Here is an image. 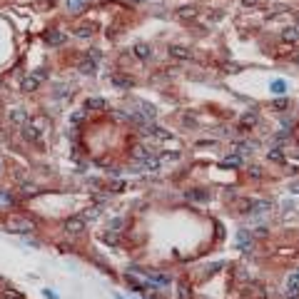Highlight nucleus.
Listing matches in <instances>:
<instances>
[{
  "mask_svg": "<svg viewBox=\"0 0 299 299\" xmlns=\"http://www.w3.org/2000/svg\"><path fill=\"white\" fill-rule=\"evenodd\" d=\"M48 80V73H45V68H37V70H33L25 80H23V85H20V88H23V93H35L37 88L42 82Z\"/></svg>",
  "mask_w": 299,
  "mask_h": 299,
  "instance_id": "nucleus-1",
  "label": "nucleus"
},
{
  "mask_svg": "<svg viewBox=\"0 0 299 299\" xmlns=\"http://www.w3.org/2000/svg\"><path fill=\"white\" fill-rule=\"evenodd\" d=\"M33 229H35V222L28 217H10V222H8V232H13V234H30Z\"/></svg>",
  "mask_w": 299,
  "mask_h": 299,
  "instance_id": "nucleus-2",
  "label": "nucleus"
},
{
  "mask_svg": "<svg viewBox=\"0 0 299 299\" xmlns=\"http://www.w3.org/2000/svg\"><path fill=\"white\" fill-rule=\"evenodd\" d=\"M142 135H145L147 140H155V142L169 140V130H165V127H160V125H155V122H147V125L142 127Z\"/></svg>",
  "mask_w": 299,
  "mask_h": 299,
  "instance_id": "nucleus-3",
  "label": "nucleus"
},
{
  "mask_svg": "<svg viewBox=\"0 0 299 299\" xmlns=\"http://www.w3.org/2000/svg\"><path fill=\"white\" fill-rule=\"evenodd\" d=\"M62 229H65L68 234H73V237H77V234H82L85 229H88V220L80 217V215L68 217V220H65V224H62Z\"/></svg>",
  "mask_w": 299,
  "mask_h": 299,
  "instance_id": "nucleus-4",
  "label": "nucleus"
},
{
  "mask_svg": "<svg viewBox=\"0 0 299 299\" xmlns=\"http://www.w3.org/2000/svg\"><path fill=\"white\" fill-rule=\"evenodd\" d=\"M20 130H23V137L30 142V145H42V130L40 127L30 120V122H25L23 127H20Z\"/></svg>",
  "mask_w": 299,
  "mask_h": 299,
  "instance_id": "nucleus-5",
  "label": "nucleus"
},
{
  "mask_svg": "<svg viewBox=\"0 0 299 299\" xmlns=\"http://www.w3.org/2000/svg\"><path fill=\"white\" fill-rule=\"evenodd\" d=\"M167 55L172 57V60H180V62L192 60V50L185 48V45H169V48H167Z\"/></svg>",
  "mask_w": 299,
  "mask_h": 299,
  "instance_id": "nucleus-6",
  "label": "nucleus"
},
{
  "mask_svg": "<svg viewBox=\"0 0 299 299\" xmlns=\"http://www.w3.org/2000/svg\"><path fill=\"white\" fill-rule=\"evenodd\" d=\"M135 169H145V172H157V169H162V160H160L157 155H152V157H147V160L137 162Z\"/></svg>",
  "mask_w": 299,
  "mask_h": 299,
  "instance_id": "nucleus-7",
  "label": "nucleus"
},
{
  "mask_svg": "<svg viewBox=\"0 0 299 299\" xmlns=\"http://www.w3.org/2000/svg\"><path fill=\"white\" fill-rule=\"evenodd\" d=\"M280 37H282V42H287V45H294V42H299V30H297V25H287V28H282Z\"/></svg>",
  "mask_w": 299,
  "mask_h": 299,
  "instance_id": "nucleus-8",
  "label": "nucleus"
},
{
  "mask_svg": "<svg viewBox=\"0 0 299 299\" xmlns=\"http://www.w3.org/2000/svg\"><path fill=\"white\" fill-rule=\"evenodd\" d=\"M45 42H48L50 48L65 45V33H62V30H50V33H45Z\"/></svg>",
  "mask_w": 299,
  "mask_h": 299,
  "instance_id": "nucleus-9",
  "label": "nucleus"
},
{
  "mask_svg": "<svg viewBox=\"0 0 299 299\" xmlns=\"http://www.w3.org/2000/svg\"><path fill=\"white\" fill-rule=\"evenodd\" d=\"M229 152L240 155V157L244 160V157H252V152H254V150H252V145H249V142H232Z\"/></svg>",
  "mask_w": 299,
  "mask_h": 299,
  "instance_id": "nucleus-10",
  "label": "nucleus"
},
{
  "mask_svg": "<svg viewBox=\"0 0 299 299\" xmlns=\"http://www.w3.org/2000/svg\"><path fill=\"white\" fill-rule=\"evenodd\" d=\"M152 155H157V150H155L152 145H135V157H137V162L152 157Z\"/></svg>",
  "mask_w": 299,
  "mask_h": 299,
  "instance_id": "nucleus-11",
  "label": "nucleus"
},
{
  "mask_svg": "<svg viewBox=\"0 0 299 299\" xmlns=\"http://www.w3.org/2000/svg\"><path fill=\"white\" fill-rule=\"evenodd\" d=\"M105 108H108V102H105L102 97H88V100H85V110H88V112H100Z\"/></svg>",
  "mask_w": 299,
  "mask_h": 299,
  "instance_id": "nucleus-12",
  "label": "nucleus"
},
{
  "mask_svg": "<svg viewBox=\"0 0 299 299\" xmlns=\"http://www.w3.org/2000/svg\"><path fill=\"white\" fill-rule=\"evenodd\" d=\"M132 55L137 60H150V57H152V48H150L147 42H137V45L132 48Z\"/></svg>",
  "mask_w": 299,
  "mask_h": 299,
  "instance_id": "nucleus-13",
  "label": "nucleus"
},
{
  "mask_svg": "<svg viewBox=\"0 0 299 299\" xmlns=\"http://www.w3.org/2000/svg\"><path fill=\"white\" fill-rule=\"evenodd\" d=\"M257 122H260V115L254 112V110H249V112H244V115H242V120H240V130L244 132L247 127H254Z\"/></svg>",
  "mask_w": 299,
  "mask_h": 299,
  "instance_id": "nucleus-14",
  "label": "nucleus"
},
{
  "mask_svg": "<svg viewBox=\"0 0 299 299\" xmlns=\"http://www.w3.org/2000/svg\"><path fill=\"white\" fill-rule=\"evenodd\" d=\"M147 122H155V117H157V110H155V105H147V102H140V110H137Z\"/></svg>",
  "mask_w": 299,
  "mask_h": 299,
  "instance_id": "nucleus-15",
  "label": "nucleus"
},
{
  "mask_svg": "<svg viewBox=\"0 0 299 299\" xmlns=\"http://www.w3.org/2000/svg\"><path fill=\"white\" fill-rule=\"evenodd\" d=\"M267 160L282 165V162L287 160V157H284V150H282V147H269V150H267Z\"/></svg>",
  "mask_w": 299,
  "mask_h": 299,
  "instance_id": "nucleus-16",
  "label": "nucleus"
},
{
  "mask_svg": "<svg viewBox=\"0 0 299 299\" xmlns=\"http://www.w3.org/2000/svg\"><path fill=\"white\" fill-rule=\"evenodd\" d=\"M8 120H10L13 125H20V127H23V125H25V112H23V108H13V110L8 112Z\"/></svg>",
  "mask_w": 299,
  "mask_h": 299,
  "instance_id": "nucleus-17",
  "label": "nucleus"
},
{
  "mask_svg": "<svg viewBox=\"0 0 299 299\" xmlns=\"http://www.w3.org/2000/svg\"><path fill=\"white\" fill-rule=\"evenodd\" d=\"M65 5H68V10L70 13H82L85 8H88V0H65Z\"/></svg>",
  "mask_w": 299,
  "mask_h": 299,
  "instance_id": "nucleus-18",
  "label": "nucleus"
},
{
  "mask_svg": "<svg viewBox=\"0 0 299 299\" xmlns=\"http://www.w3.org/2000/svg\"><path fill=\"white\" fill-rule=\"evenodd\" d=\"M77 68H80V73H85V75H95V70H97V62L88 57V60H82Z\"/></svg>",
  "mask_w": 299,
  "mask_h": 299,
  "instance_id": "nucleus-19",
  "label": "nucleus"
},
{
  "mask_svg": "<svg viewBox=\"0 0 299 299\" xmlns=\"http://www.w3.org/2000/svg\"><path fill=\"white\" fill-rule=\"evenodd\" d=\"M269 209H272V202H267V200L249 202V212H269Z\"/></svg>",
  "mask_w": 299,
  "mask_h": 299,
  "instance_id": "nucleus-20",
  "label": "nucleus"
},
{
  "mask_svg": "<svg viewBox=\"0 0 299 299\" xmlns=\"http://www.w3.org/2000/svg\"><path fill=\"white\" fill-rule=\"evenodd\" d=\"M269 90H272V95L280 97V95H284V93H287V82H284V80H274V82L269 85Z\"/></svg>",
  "mask_w": 299,
  "mask_h": 299,
  "instance_id": "nucleus-21",
  "label": "nucleus"
},
{
  "mask_svg": "<svg viewBox=\"0 0 299 299\" xmlns=\"http://www.w3.org/2000/svg\"><path fill=\"white\" fill-rule=\"evenodd\" d=\"M240 165H242V157L234 155V152H229V155L222 160V167H240Z\"/></svg>",
  "mask_w": 299,
  "mask_h": 299,
  "instance_id": "nucleus-22",
  "label": "nucleus"
},
{
  "mask_svg": "<svg viewBox=\"0 0 299 299\" xmlns=\"http://www.w3.org/2000/svg\"><path fill=\"white\" fill-rule=\"evenodd\" d=\"M13 202H15V200H13L10 192H8V189H0V209H8Z\"/></svg>",
  "mask_w": 299,
  "mask_h": 299,
  "instance_id": "nucleus-23",
  "label": "nucleus"
},
{
  "mask_svg": "<svg viewBox=\"0 0 299 299\" xmlns=\"http://www.w3.org/2000/svg\"><path fill=\"white\" fill-rule=\"evenodd\" d=\"M287 108H289V100H287V97H277V100L272 102V110H274V112H284Z\"/></svg>",
  "mask_w": 299,
  "mask_h": 299,
  "instance_id": "nucleus-24",
  "label": "nucleus"
},
{
  "mask_svg": "<svg viewBox=\"0 0 299 299\" xmlns=\"http://www.w3.org/2000/svg\"><path fill=\"white\" fill-rule=\"evenodd\" d=\"M247 175H249L252 180H262V177H264V172H262L260 165H249V167H247Z\"/></svg>",
  "mask_w": 299,
  "mask_h": 299,
  "instance_id": "nucleus-25",
  "label": "nucleus"
},
{
  "mask_svg": "<svg viewBox=\"0 0 299 299\" xmlns=\"http://www.w3.org/2000/svg\"><path fill=\"white\" fill-rule=\"evenodd\" d=\"M209 197V192H205V189H189L187 192V200H207Z\"/></svg>",
  "mask_w": 299,
  "mask_h": 299,
  "instance_id": "nucleus-26",
  "label": "nucleus"
},
{
  "mask_svg": "<svg viewBox=\"0 0 299 299\" xmlns=\"http://www.w3.org/2000/svg\"><path fill=\"white\" fill-rule=\"evenodd\" d=\"M75 35L77 37H90L93 35V25H77L75 28Z\"/></svg>",
  "mask_w": 299,
  "mask_h": 299,
  "instance_id": "nucleus-27",
  "label": "nucleus"
},
{
  "mask_svg": "<svg viewBox=\"0 0 299 299\" xmlns=\"http://www.w3.org/2000/svg\"><path fill=\"white\" fill-rule=\"evenodd\" d=\"M85 112H88L85 108H82V110H75V112L70 115V125H80V122L85 120Z\"/></svg>",
  "mask_w": 299,
  "mask_h": 299,
  "instance_id": "nucleus-28",
  "label": "nucleus"
},
{
  "mask_svg": "<svg viewBox=\"0 0 299 299\" xmlns=\"http://www.w3.org/2000/svg\"><path fill=\"white\" fill-rule=\"evenodd\" d=\"M112 85H117V88H130V85H132V80H125V77H112Z\"/></svg>",
  "mask_w": 299,
  "mask_h": 299,
  "instance_id": "nucleus-29",
  "label": "nucleus"
},
{
  "mask_svg": "<svg viewBox=\"0 0 299 299\" xmlns=\"http://www.w3.org/2000/svg\"><path fill=\"white\" fill-rule=\"evenodd\" d=\"M37 195V187L35 185H23V197H33Z\"/></svg>",
  "mask_w": 299,
  "mask_h": 299,
  "instance_id": "nucleus-30",
  "label": "nucleus"
},
{
  "mask_svg": "<svg viewBox=\"0 0 299 299\" xmlns=\"http://www.w3.org/2000/svg\"><path fill=\"white\" fill-rule=\"evenodd\" d=\"M97 215H100V209H97V207H90V209H88V212H85V215H82V217H85V220H95Z\"/></svg>",
  "mask_w": 299,
  "mask_h": 299,
  "instance_id": "nucleus-31",
  "label": "nucleus"
},
{
  "mask_svg": "<svg viewBox=\"0 0 299 299\" xmlns=\"http://www.w3.org/2000/svg\"><path fill=\"white\" fill-rule=\"evenodd\" d=\"M102 240L108 242V244H117V234H110V232H105V234H102Z\"/></svg>",
  "mask_w": 299,
  "mask_h": 299,
  "instance_id": "nucleus-32",
  "label": "nucleus"
},
{
  "mask_svg": "<svg viewBox=\"0 0 299 299\" xmlns=\"http://www.w3.org/2000/svg\"><path fill=\"white\" fill-rule=\"evenodd\" d=\"M5 297H13V299H23V294H20V292H15L13 287H10V289H5Z\"/></svg>",
  "mask_w": 299,
  "mask_h": 299,
  "instance_id": "nucleus-33",
  "label": "nucleus"
},
{
  "mask_svg": "<svg viewBox=\"0 0 299 299\" xmlns=\"http://www.w3.org/2000/svg\"><path fill=\"white\" fill-rule=\"evenodd\" d=\"M289 62H292V65H297V68H299V50H294V53L289 55Z\"/></svg>",
  "mask_w": 299,
  "mask_h": 299,
  "instance_id": "nucleus-34",
  "label": "nucleus"
},
{
  "mask_svg": "<svg viewBox=\"0 0 299 299\" xmlns=\"http://www.w3.org/2000/svg\"><path fill=\"white\" fill-rule=\"evenodd\" d=\"M242 5L244 8H254V5H260V0H242Z\"/></svg>",
  "mask_w": 299,
  "mask_h": 299,
  "instance_id": "nucleus-35",
  "label": "nucleus"
},
{
  "mask_svg": "<svg viewBox=\"0 0 299 299\" xmlns=\"http://www.w3.org/2000/svg\"><path fill=\"white\" fill-rule=\"evenodd\" d=\"M294 25H297V30H299V15H297V20H294Z\"/></svg>",
  "mask_w": 299,
  "mask_h": 299,
  "instance_id": "nucleus-36",
  "label": "nucleus"
},
{
  "mask_svg": "<svg viewBox=\"0 0 299 299\" xmlns=\"http://www.w3.org/2000/svg\"><path fill=\"white\" fill-rule=\"evenodd\" d=\"M132 3H142V0H132Z\"/></svg>",
  "mask_w": 299,
  "mask_h": 299,
  "instance_id": "nucleus-37",
  "label": "nucleus"
},
{
  "mask_svg": "<svg viewBox=\"0 0 299 299\" xmlns=\"http://www.w3.org/2000/svg\"><path fill=\"white\" fill-rule=\"evenodd\" d=\"M0 284H3V277H0Z\"/></svg>",
  "mask_w": 299,
  "mask_h": 299,
  "instance_id": "nucleus-38",
  "label": "nucleus"
},
{
  "mask_svg": "<svg viewBox=\"0 0 299 299\" xmlns=\"http://www.w3.org/2000/svg\"><path fill=\"white\" fill-rule=\"evenodd\" d=\"M0 169H3V165H0Z\"/></svg>",
  "mask_w": 299,
  "mask_h": 299,
  "instance_id": "nucleus-39",
  "label": "nucleus"
},
{
  "mask_svg": "<svg viewBox=\"0 0 299 299\" xmlns=\"http://www.w3.org/2000/svg\"><path fill=\"white\" fill-rule=\"evenodd\" d=\"M297 269H299V267H297Z\"/></svg>",
  "mask_w": 299,
  "mask_h": 299,
  "instance_id": "nucleus-40",
  "label": "nucleus"
}]
</instances>
